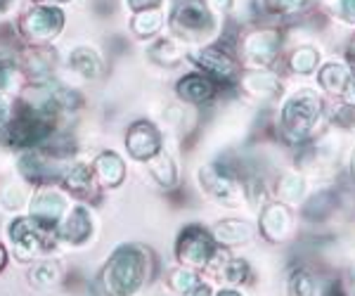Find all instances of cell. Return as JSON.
Segmentation results:
<instances>
[{
    "mask_svg": "<svg viewBox=\"0 0 355 296\" xmlns=\"http://www.w3.org/2000/svg\"><path fill=\"white\" fill-rule=\"evenodd\" d=\"M162 26H164V12L159 8L135 12L133 21H130V28H133V33H135V36H140V38L157 36Z\"/></svg>",
    "mask_w": 355,
    "mask_h": 296,
    "instance_id": "22",
    "label": "cell"
},
{
    "mask_svg": "<svg viewBox=\"0 0 355 296\" xmlns=\"http://www.w3.org/2000/svg\"><path fill=\"white\" fill-rule=\"evenodd\" d=\"M69 67H71L73 71L78 73V76L83 78H97L102 73V60L100 55L95 53L93 48H76L71 55H69Z\"/></svg>",
    "mask_w": 355,
    "mask_h": 296,
    "instance_id": "19",
    "label": "cell"
},
{
    "mask_svg": "<svg viewBox=\"0 0 355 296\" xmlns=\"http://www.w3.org/2000/svg\"><path fill=\"white\" fill-rule=\"evenodd\" d=\"M218 296H242L239 292H234V289H223V292Z\"/></svg>",
    "mask_w": 355,
    "mask_h": 296,
    "instance_id": "47",
    "label": "cell"
},
{
    "mask_svg": "<svg viewBox=\"0 0 355 296\" xmlns=\"http://www.w3.org/2000/svg\"><path fill=\"white\" fill-rule=\"evenodd\" d=\"M192 60L216 83H232L239 73V64L234 62V57L225 53L220 45H209V48L199 50V53L192 55Z\"/></svg>",
    "mask_w": 355,
    "mask_h": 296,
    "instance_id": "7",
    "label": "cell"
},
{
    "mask_svg": "<svg viewBox=\"0 0 355 296\" xmlns=\"http://www.w3.org/2000/svg\"><path fill=\"white\" fill-rule=\"evenodd\" d=\"M336 209V195L334 192H318L311 202L303 209V216L308 220H322L324 216H329Z\"/></svg>",
    "mask_w": 355,
    "mask_h": 296,
    "instance_id": "26",
    "label": "cell"
},
{
    "mask_svg": "<svg viewBox=\"0 0 355 296\" xmlns=\"http://www.w3.org/2000/svg\"><path fill=\"white\" fill-rule=\"evenodd\" d=\"M150 254L137 244H123L102 268L100 284L107 296H133L145 284Z\"/></svg>",
    "mask_w": 355,
    "mask_h": 296,
    "instance_id": "1",
    "label": "cell"
},
{
    "mask_svg": "<svg viewBox=\"0 0 355 296\" xmlns=\"http://www.w3.org/2000/svg\"><path fill=\"white\" fill-rule=\"evenodd\" d=\"M320 62V53L313 45H303V48L294 50V55L289 57V69L294 73H311Z\"/></svg>",
    "mask_w": 355,
    "mask_h": 296,
    "instance_id": "28",
    "label": "cell"
},
{
    "mask_svg": "<svg viewBox=\"0 0 355 296\" xmlns=\"http://www.w3.org/2000/svg\"><path fill=\"white\" fill-rule=\"evenodd\" d=\"M175 93L185 102L192 105H204V102L214 100L216 95V81L209 78L206 73H187L175 83Z\"/></svg>",
    "mask_w": 355,
    "mask_h": 296,
    "instance_id": "14",
    "label": "cell"
},
{
    "mask_svg": "<svg viewBox=\"0 0 355 296\" xmlns=\"http://www.w3.org/2000/svg\"><path fill=\"white\" fill-rule=\"evenodd\" d=\"M64 211H67V199L55 190L38 192L31 202V218L41 227H45V230H50V227L60 223Z\"/></svg>",
    "mask_w": 355,
    "mask_h": 296,
    "instance_id": "11",
    "label": "cell"
},
{
    "mask_svg": "<svg viewBox=\"0 0 355 296\" xmlns=\"http://www.w3.org/2000/svg\"><path fill=\"white\" fill-rule=\"evenodd\" d=\"M64 12L55 5H36L21 17L19 28L26 41L31 43H50L64 28Z\"/></svg>",
    "mask_w": 355,
    "mask_h": 296,
    "instance_id": "5",
    "label": "cell"
},
{
    "mask_svg": "<svg viewBox=\"0 0 355 296\" xmlns=\"http://www.w3.org/2000/svg\"><path fill=\"white\" fill-rule=\"evenodd\" d=\"M351 78L353 76L348 73V69L343 64H339V62H327L318 73V81L327 95H343L348 83H351Z\"/></svg>",
    "mask_w": 355,
    "mask_h": 296,
    "instance_id": "18",
    "label": "cell"
},
{
    "mask_svg": "<svg viewBox=\"0 0 355 296\" xmlns=\"http://www.w3.org/2000/svg\"><path fill=\"white\" fill-rule=\"evenodd\" d=\"M289 296H315V282L311 272L294 270L289 275Z\"/></svg>",
    "mask_w": 355,
    "mask_h": 296,
    "instance_id": "32",
    "label": "cell"
},
{
    "mask_svg": "<svg viewBox=\"0 0 355 296\" xmlns=\"http://www.w3.org/2000/svg\"><path fill=\"white\" fill-rule=\"evenodd\" d=\"M171 289L178 294H192L199 287V277L190 268H175L168 277Z\"/></svg>",
    "mask_w": 355,
    "mask_h": 296,
    "instance_id": "30",
    "label": "cell"
},
{
    "mask_svg": "<svg viewBox=\"0 0 355 296\" xmlns=\"http://www.w3.org/2000/svg\"><path fill=\"white\" fill-rule=\"evenodd\" d=\"M64 185L71 195L78 197H88L93 192V171L88 166H73L69 173L64 175Z\"/></svg>",
    "mask_w": 355,
    "mask_h": 296,
    "instance_id": "24",
    "label": "cell"
},
{
    "mask_svg": "<svg viewBox=\"0 0 355 296\" xmlns=\"http://www.w3.org/2000/svg\"><path fill=\"white\" fill-rule=\"evenodd\" d=\"M306 195V180L299 173H284L277 180V197L282 202H301Z\"/></svg>",
    "mask_w": 355,
    "mask_h": 296,
    "instance_id": "27",
    "label": "cell"
},
{
    "mask_svg": "<svg viewBox=\"0 0 355 296\" xmlns=\"http://www.w3.org/2000/svg\"><path fill=\"white\" fill-rule=\"evenodd\" d=\"M128 8L133 10V12H142V10L162 8V0H128Z\"/></svg>",
    "mask_w": 355,
    "mask_h": 296,
    "instance_id": "38",
    "label": "cell"
},
{
    "mask_svg": "<svg viewBox=\"0 0 355 296\" xmlns=\"http://www.w3.org/2000/svg\"><path fill=\"white\" fill-rule=\"evenodd\" d=\"M53 121H55V112L48 107H38V105H24L19 112L12 114L8 121V142L12 147L26 150V147H38L53 135Z\"/></svg>",
    "mask_w": 355,
    "mask_h": 296,
    "instance_id": "2",
    "label": "cell"
},
{
    "mask_svg": "<svg viewBox=\"0 0 355 296\" xmlns=\"http://www.w3.org/2000/svg\"><path fill=\"white\" fill-rule=\"evenodd\" d=\"M279 48H282V38H279V31H275V28L251 31L249 36H244L242 43L244 57L256 67H266L275 62V57L279 55Z\"/></svg>",
    "mask_w": 355,
    "mask_h": 296,
    "instance_id": "10",
    "label": "cell"
},
{
    "mask_svg": "<svg viewBox=\"0 0 355 296\" xmlns=\"http://www.w3.org/2000/svg\"><path fill=\"white\" fill-rule=\"evenodd\" d=\"M334 12L343 21H355V0H334Z\"/></svg>",
    "mask_w": 355,
    "mask_h": 296,
    "instance_id": "36",
    "label": "cell"
},
{
    "mask_svg": "<svg viewBox=\"0 0 355 296\" xmlns=\"http://www.w3.org/2000/svg\"><path fill=\"white\" fill-rule=\"evenodd\" d=\"M28 280L36 284L38 289H48L60 280V268L50 261H43V263L33 265V270L28 272Z\"/></svg>",
    "mask_w": 355,
    "mask_h": 296,
    "instance_id": "29",
    "label": "cell"
},
{
    "mask_svg": "<svg viewBox=\"0 0 355 296\" xmlns=\"http://www.w3.org/2000/svg\"><path fill=\"white\" fill-rule=\"evenodd\" d=\"M93 173L105 187H119L125 178V164L114 152H102V155H97L93 164Z\"/></svg>",
    "mask_w": 355,
    "mask_h": 296,
    "instance_id": "17",
    "label": "cell"
},
{
    "mask_svg": "<svg viewBox=\"0 0 355 296\" xmlns=\"http://www.w3.org/2000/svg\"><path fill=\"white\" fill-rule=\"evenodd\" d=\"M38 5H57V3H69V0H36Z\"/></svg>",
    "mask_w": 355,
    "mask_h": 296,
    "instance_id": "46",
    "label": "cell"
},
{
    "mask_svg": "<svg viewBox=\"0 0 355 296\" xmlns=\"http://www.w3.org/2000/svg\"><path fill=\"white\" fill-rule=\"evenodd\" d=\"M351 171H353V175H355V155L351 157Z\"/></svg>",
    "mask_w": 355,
    "mask_h": 296,
    "instance_id": "48",
    "label": "cell"
},
{
    "mask_svg": "<svg viewBox=\"0 0 355 296\" xmlns=\"http://www.w3.org/2000/svg\"><path fill=\"white\" fill-rule=\"evenodd\" d=\"M12 8H15V0H0V15L10 12Z\"/></svg>",
    "mask_w": 355,
    "mask_h": 296,
    "instance_id": "42",
    "label": "cell"
},
{
    "mask_svg": "<svg viewBox=\"0 0 355 296\" xmlns=\"http://www.w3.org/2000/svg\"><path fill=\"white\" fill-rule=\"evenodd\" d=\"M150 57L157 62V64L173 67L182 60V50L173 38H159V41L150 48Z\"/></svg>",
    "mask_w": 355,
    "mask_h": 296,
    "instance_id": "25",
    "label": "cell"
},
{
    "mask_svg": "<svg viewBox=\"0 0 355 296\" xmlns=\"http://www.w3.org/2000/svg\"><path fill=\"white\" fill-rule=\"evenodd\" d=\"M334 123L341 130H353L355 128V107L353 105H341L334 112Z\"/></svg>",
    "mask_w": 355,
    "mask_h": 296,
    "instance_id": "35",
    "label": "cell"
},
{
    "mask_svg": "<svg viewBox=\"0 0 355 296\" xmlns=\"http://www.w3.org/2000/svg\"><path fill=\"white\" fill-rule=\"evenodd\" d=\"M246 275H249V263H246V261L234 259V261H230V263L225 265V277H227V282L239 284V282H244V280H246Z\"/></svg>",
    "mask_w": 355,
    "mask_h": 296,
    "instance_id": "34",
    "label": "cell"
},
{
    "mask_svg": "<svg viewBox=\"0 0 355 296\" xmlns=\"http://www.w3.org/2000/svg\"><path fill=\"white\" fill-rule=\"evenodd\" d=\"M204 3L209 5V10L216 15H225L232 10V0H204Z\"/></svg>",
    "mask_w": 355,
    "mask_h": 296,
    "instance_id": "39",
    "label": "cell"
},
{
    "mask_svg": "<svg viewBox=\"0 0 355 296\" xmlns=\"http://www.w3.org/2000/svg\"><path fill=\"white\" fill-rule=\"evenodd\" d=\"M214 254H216V240L202 225H187L175 242V256L182 265L204 268L214 259Z\"/></svg>",
    "mask_w": 355,
    "mask_h": 296,
    "instance_id": "6",
    "label": "cell"
},
{
    "mask_svg": "<svg viewBox=\"0 0 355 296\" xmlns=\"http://www.w3.org/2000/svg\"><path fill=\"white\" fill-rule=\"evenodd\" d=\"M171 28L180 41L199 43L214 36L216 17L204 0H180L171 12Z\"/></svg>",
    "mask_w": 355,
    "mask_h": 296,
    "instance_id": "4",
    "label": "cell"
},
{
    "mask_svg": "<svg viewBox=\"0 0 355 296\" xmlns=\"http://www.w3.org/2000/svg\"><path fill=\"white\" fill-rule=\"evenodd\" d=\"M322 296H343L341 284H339V282H329V284H327V289H324V294H322Z\"/></svg>",
    "mask_w": 355,
    "mask_h": 296,
    "instance_id": "41",
    "label": "cell"
},
{
    "mask_svg": "<svg viewBox=\"0 0 355 296\" xmlns=\"http://www.w3.org/2000/svg\"><path fill=\"white\" fill-rule=\"evenodd\" d=\"M242 85L249 95L254 98H272V95L279 93V81L277 76L266 71H256V73H246L242 78Z\"/></svg>",
    "mask_w": 355,
    "mask_h": 296,
    "instance_id": "21",
    "label": "cell"
},
{
    "mask_svg": "<svg viewBox=\"0 0 355 296\" xmlns=\"http://www.w3.org/2000/svg\"><path fill=\"white\" fill-rule=\"evenodd\" d=\"M19 69H17L15 60L10 55H0V93H10L15 90Z\"/></svg>",
    "mask_w": 355,
    "mask_h": 296,
    "instance_id": "31",
    "label": "cell"
},
{
    "mask_svg": "<svg viewBox=\"0 0 355 296\" xmlns=\"http://www.w3.org/2000/svg\"><path fill=\"white\" fill-rule=\"evenodd\" d=\"M348 57H351V62H353V67H355V38L351 41V45H348Z\"/></svg>",
    "mask_w": 355,
    "mask_h": 296,
    "instance_id": "45",
    "label": "cell"
},
{
    "mask_svg": "<svg viewBox=\"0 0 355 296\" xmlns=\"http://www.w3.org/2000/svg\"><path fill=\"white\" fill-rule=\"evenodd\" d=\"M249 237H251V225L237 218L223 220L214 230V240L220 242L223 247H237V244H244Z\"/></svg>",
    "mask_w": 355,
    "mask_h": 296,
    "instance_id": "20",
    "label": "cell"
},
{
    "mask_svg": "<svg viewBox=\"0 0 355 296\" xmlns=\"http://www.w3.org/2000/svg\"><path fill=\"white\" fill-rule=\"evenodd\" d=\"M150 173L154 175L162 187H175L178 183V171H175V164L166 152H159L157 157L150 159Z\"/></svg>",
    "mask_w": 355,
    "mask_h": 296,
    "instance_id": "23",
    "label": "cell"
},
{
    "mask_svg": "<svg viewBox=\"0 0 355 296\" xmlns=\"http://www.w3.org/2000/svg\"><path fill=\"white\" fill-rule=\"evenodd\" d=\"M19 171L26 180L41 185V183H50V180L57 175V171H53V162H50V155L45 152H26L24 157L19 159Z\"/></svg>",
    "mask_w": 355,
    "mask_h": 296,
    "instance_id": "16",
    "label": "cell"
},
{
    "mask_svg": "<svg viewBox=\"0 0 355 296\" xmlns=\"http://www.w3.org/2000/svg\"><path fill=\"white\" fill-rule=\"evenodd\" d=\"M303 3H306V0H263L266 10L272 15H291V12H296V10H301Z\"/></svg>",
    "mask_w": 355,
    "mask_h": 296,
    "instance_id": "33",
    "label": "cell"
},
{
    "mask_svg": "<svg viewBox=\"0 0 355 296\" xmlns=\"http://www.w3.org/2000/svg\"><path fill=\"white\" fill-rule=\"evenodd\" d=\"M320 114H322V100L313 90L291 95L282 107V138L289 145H301L303 140L311 138Z\"/></svg>",
    "mask_w": 355,
    "mask_h": 296,
    "instance_id": "3",
    "label": "cell"
},
{
    "mask_svg": "<svg viewBox=\"0 0 355 296\" xmlns=\"http://www.w3.org/2000/svg\"><path fill=\"white\" fill-rule=\"evenodd\" d=\"M291 227H294V223H291V214L284 204H270V207L263 209L261 232L268 242H272V244L284 242L289 237Z\"/></svg>",
    "mask_w": 355,
    "mask_h": 296,
    "instance_id": "12",
    "label": "cell"
},
{
    "mask_svg": "<svg viewBox=\"0 0 355 296\" xmlns=\"http://www.w3.org/2000/svg\"><path fill=\"white\" fill-rule=\"evenodd\" d=\"M192 296H211V289L206 287V284H199V287L192 292Z\"/></svg>",
    "mask_w": 355,
    "mask_h": 296,
    "instance_id": "43",
    "label": "cell"
},
{
    "mask_svg": "<svg viewBox=\"0 0 355 296\" xmlns=\"http://www.w3.org/2000/svg\"><path fill=\"white\" fill-rule=\"evenodd\" d=\"M41 227L33 218H17L12 225H10V240L15 242V247L19 249L21 256H28L31 259L33 254L41 252L43 247V237H41Z\"/></svg>",
    "mask_w": 355,
    "mask_h": 296,
    "instance_id": "13",
    "label": "cell"
},
{
    "mask_svg": "<svg viewBox=\"0 0 355 296\" xmlns=\"http://www.w3.org/2000/svg\"><path fill=\"white\" fill-rule=\"evenodd\" d=\"M90 235H93V216L85 207H76L62 223L60 237L71 247H81V244L88 242Z\"/></svg>",
    "mask_w": 355,
    "mask_h": 296,
    "instance_id": "15",
    "label": "cell"
},
{
    "mask_svg": "<svg viewBox=\"0 0 355 296\" xmlns=\"http://www.w3.org/2000/svg\"><path fill=\"white\" fill-rule=\"evenodd\" d=\"M5 263H8V252H5V247H0V270L5 268Z\"/></svg>",
    "mask_w": 355,
    "mask_h": 296,
    "instance_id": "44",
    "label": "cell"
},
{
    "mask_svg": "<svg viewBox=\"0 0 355 296\" xmlns=\"http://www.w3.org/2000/svg\"><path fill=\"white\" fill-rule=\"evenodd\" d=\"M199 183L211 197L220 199V202H232L239 197L242 187H239V178L234 168L225 166V164H211L199 171Z\"/></svg>",
    "mask_w": 355,
    "mask_h": 296,
    "instance_id": "8",
    "label": "cell"
},
{
    "mask_svg": "<svg viewBox=\"0 0 355 296\" xmlns=\"http://www.w3.org/2000/svg\"><path fill=\"white\" fill-rule=\"evenodd\" d=\"M125 147H128V155L137 162H150L162 152V133L150 121H135L125 133Z\"/></svg>",
    "mask_w": 355,
    "mask_h": 296,
    "instance_id": "9",
    "label": "cell"
},
{
    "mask_svg": "<svg viewBox=\"0 0 355 296\" xmlns=\"http://www.w3.org/2000/svg\"><path fill=\"white\" fill-rule=\"evenodd\" d=\"M3 204L8 209H19L21 204H24V192H21L19 187H8V190L3 192Z\"/></svg>",
    "mask_w": 355,
    "mask_h": 296,
    "instance_id": "37",
    "label": "cell"
},
{
    "mask_svg": "<svg viewBox=\"0 0 355 296\" xmlns=\"http://www.w3.org/2000/svg\"><path fill=\"white\" fill-rule=\"evenodd\" d=\"M10 116H12V110H10V102L3 98V93H0V126L3 123L10 121Z\"/></svg>",
    "mask_w": 355,
    "mask_h": 296,
    "instance_id": "40",
    "label": "cell"
}]
</instances>
